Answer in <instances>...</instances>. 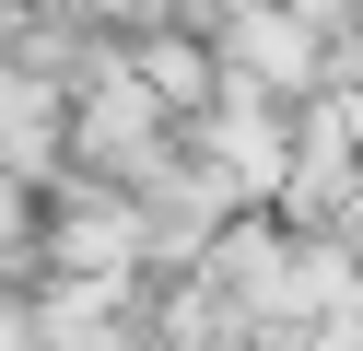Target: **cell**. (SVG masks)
<instances>
[{"instance_id":"cell-2","label":"cell","mask_w":363,"mask_h":351,"mask_svg":"<svg viewBox=\"0 0 363 351\" xmlns=\"http://www.w3.org/2000/svg\"><path fill=\"white\" fill-rule=\"evenodd\" d=\"M352 234H363V176H352Z\"/></svg>"},{"instance_id":"cell-1","label":"cell","mask_w":363,"mask_h":351,"mask_svg":"<svg viewBox=\"0 0 363 351\" xmlns=\"http://www.w3.org/2000/svg\"><path fill=\"white\" fill-rule=\"evenodd\" d=\"M235 59L269 70V82H305L316 47H305V23H293V0H246V12H235Z\"/></svg>"}]
</instances>
